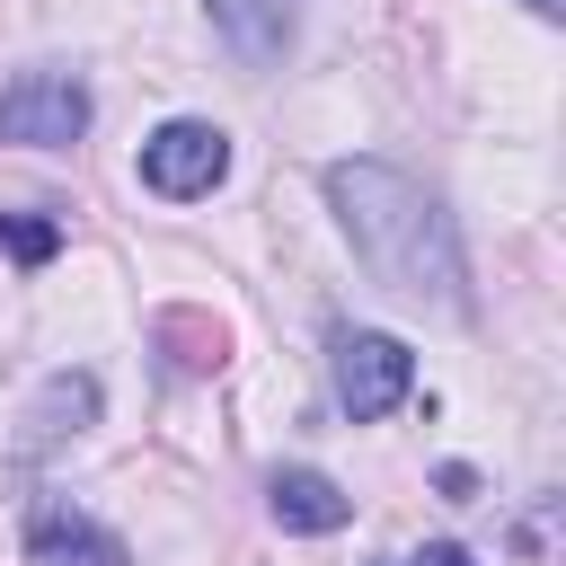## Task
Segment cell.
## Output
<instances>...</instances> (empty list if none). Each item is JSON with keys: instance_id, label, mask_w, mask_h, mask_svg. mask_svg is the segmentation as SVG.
I'll use <instances>...</instances> for the list:
<instances>
[{"instance_id": "9", "label": "cell", "mask_w": 566, "mask_h": 566, "mask_svg": "<svg viewBox=\"0 0 566 566\" xmlns=\"http://www.w3.org/2000/svg\"><path fill=\"white\" fill-rule=\"evenodd\" d=\"M150 345H159L177 371H221V363H230V327L203 318V310H159V318H150Z\"/></svg>"}, {"instance_id": "4", "label": "cell", "mask_w": 566, "mask_h": 566, "mask_svg": "<svg viewBox=\"0 0 566 566\" xmlns=\"http://www.w3.org/2000/svg\"><path fill=\"white\" fill-rule=\"evenodd\" d=\"M221 177H230V133H221V124L177 115V124H159V133L142 142V186L168 195V203H195V195H212Z\"/></svg>"}, {"instance_id": "3", "label": "cell", "mask_w": 566, "mask_h": 566, "mask_svg": "<svg viewBox=\"0 0 566 566\" xmlns=\"http://www.w3.org/2000/svg\"><path fill=\"white\" fill-rule=\"evenodd\" d=\"M88 133V88L71 71H27L0 88V142L18 150H71Z\"/></svg>"}, {"instance_id": "7", "label": "cell", "mask_w": 566, "mask_h": 566, "mask_svg": "<svg viewBox=\"0 0 566 566\" xmlns=\"http://www.w3.org/2000/svg\"><path fill=\"white\" fill-rule=\"evenodd\" d=\"M88 416H97V380H88V371H53V380H44V398L27 407L18 460H44V451H53V442H71Z\"/></svg>"}, {"instance_id": "6", "label": "cell", "mask_w": 566, "mask_h": 566, "mask_svg": "<svg viewBox=\"0 0 566 566\" xmlns=\"http://www.w3.org/2000/svg\"><path fill=\"white\" fill-rule=\"evenodd\" d=\"M265 513H274L283 531H301V539H327V531L354 522V495H345L327 469H274V478H265Z\"/></svg>"}, {"instance_id": "12", "label": "cell", "mask_w": 566, "mask_h": 566, "mask_svg": "<svg viewBox=\"0 0 566 566\" xmlns=\"http://www.w3.org/2000/svg\"><path fill=\"white\" fill-rule=\"evenodd\" d=\"M522 9H539V18H557V9H566V0H522Z\"/></svg>"}, {"instance_id": "8", "label": "cell", "mask_w": 566, "mask_h": 566, "mask_svg": "<svg viewBox=\"0 0 566 566\" xmlns=\"http://www.w3.org/2000/svg\"><path fill=\"white\" fill-rule=\"evenodd\" d=\"M203 9H212L221 44H230L239 62H283V44H292V0H203Z\"/></svg>"}, {"instance_id": "2", "label": "cell", "mask_w": 566, "mask_h": 566, "mask_svg": "<svg viewBox=\"0 0 566 566\" xmlns=\"http://www.w3.org/2000/svg\"><path fill=\"white\" fill-rule=\"evenodd\" d=\"M327 354H336V398H345L354 424L407 407V389H416V354H407L398 336H380V327H336Z\"/></svg>"}, {"instance_id": "5", "label": "cell", "mask_w": 566, "mask_h": 566, "mask_svg": "<svg viewBox=\"0 0 566 566\" xmlns=\"http://www.w3.org/2000/svg\"><path fill=\"white\" fill-rule=\"evenodd\" d=\"M27 566H133V548L106 522H88L71 495H44L27 513Z\"/></svg>"}, {"instance_id": "1", "label": "cell", "mask_w": 566, "mask_h": 566, "mask_svg": "<svg viewBox=\"0 0 566 566\" xmlns=\"http://www.w3.org/2000/svg\"><path fill=\"white\" fill-rule=\"evenodd\" d=\"M327 203H336V230L354 239V256L371 265V283H389L407 301L469 310L460 230H451V212L407 168H389V159H336L327 168Z\"/></svg>"}, {"instance_id": "11", "label": "cell", "mask_w": 566, "mask_h": 566, "mask_svg": "<svg viewBox=\"0 0 566 566\" xmlns=\"http://www.w3.org/2000/svg\"><path fill=\"white\" fill-rule=\"evenodd\" d=\"M407 566H469V548H451V539H433L424 557H407Z\"/></svg>"}, {"instance_id": "10", "label": "cell", "mask_w": 566, "mask_h": 566, "mask_svg": "<svg viewBox=\"0 0 566 566\" xmlns=\"http://www.w3.org/2000/svg\"><path fill=\"white\" fill-rule=\"evenodd\" d=\"M0 248H9L18 265H44V256L62 248V221H44V212H0Z\"/></svg>"}]
</instances>
